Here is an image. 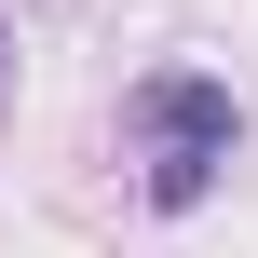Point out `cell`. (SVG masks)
I'll return each mask as SVG.
<instances>
[{
    "mask_svg": "<svg viewBox=\"0 0 258 258\" xmlns=\"http://www.w3.org/2000/svg\"><path fill=\"white\" fill-rule=\"evenodd\" d=\"M122 150H136V204L150 218H190L218 204V177L245 163V95L218 68H150L122 95Z\"/></svg>",
    "mask_w": 258,
    "mask_h": 258,
    "instance_id": "obj_1",
    "label": "cell"
}]
</instances>
